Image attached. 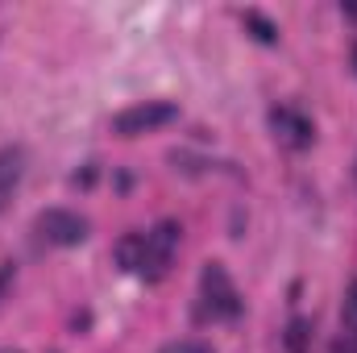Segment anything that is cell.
<instances>
[{
  "mask_svg": "<svg viewBox=\"0 0 357 353\" xmlns=\"http://www.w3.org/2000/svg\"><path fill=\"white\" fill-rule=\"evenodd\" d=\"M142 258H146V233H129V237H121V246H116V262L125 266L129 274H137V270H142Z\"/></svg>",
  "mask_w": 357,
  "mask_h": 353,
  "instance_id": "8992f818",
  "label": "cell"
},
{
  "mask_svg": "<svg viewBox=\"0 0 357 353\" xmlns=\"http://www.w3.org/2000/svg\"><path fill=\"white\" fill-rule=\"evenodd\" d=\"M345 324H349V333H357V283L345 295Z\"/></svg>",
  "mask_w": 357,
  "mask_h": 353,
  "instance_id": "30bf717a",
  "label": "cell"
},
{
  "mask_svg": "<svg viewBox=\"0 0 357 353\" xmlns=\"http://www.w3.org/2000/svg\"><path fill=\"white\" fill-rule=\"evenodd\" d=\"M270 129H274V142L287 146V150H307L312 137H316L312 121H307L303 112L287 108V104H282V108H270Z\"/></svg>",
  "mask_w": 357,
  "mask_h": 353,
  "instance_id": "5b68a950",
  "label": "cell"
},
{
  "mask_svg": "<svg viewBox=\"0 0 357 353\" xmlns=\"http://www.w3.org/2000/svg\"><path fill=\"white\" fill-rule=\"evenodd\" d=\"M8 195H13V191H4V187H0V212H4V204H8Z\"/></svg>",
  "mask_w": 357,
  "mask_h": 353,
  "instance_id": "7c38bea8",
  "label": "cell"
},
{
  "mask_svg": "<svg viewBox=\"0 0 357 353\" xmlns=\"http://www.w3.org/2000/svg\"><path fill=\"white\" fill-rule=\"evenodd\" d=\"M175 246H178V225L175 220H162L146 233V258H142V278L146 283H158L167 270H171V258H175Z\"/></svg>",
  "mask_w": 357,
  "mask_h": 353,
  "instance_id": "3957f363",
  "label": "cell"
},
{
  "mask_svg": "<svg viewBox=\"0 0 357 353\" xmlns=\"http://www.w3.org/2000/svg\"><path fill=\"white\" fill-rule=\"evenodd\" d=\"M21 179V150H0V187L13 191Z\"/></svg>",
  "mask_w": 357,
  "mask_h": 353,
  "instance_id": "52a82bcc",
  "label": "cell"
},
{
  "mask_svg": "<svg viewBox=\"0 0 357 353\" xmlns=\"http://www.w3.org/2000/svg\"><path fill=\"white\" fill-rule=\"evenodd\" d=\"M354 67H357V46H354Z\"/></svg>",
  "mask_w": 357,
  "mask_h": 353,
  "instance_id": "4fadbf2b",
  "label": "cell"
},
{
  "mask_svg": "<svg viewBox=\"0 0 357 353\" xmlns=\"http://www.w3.org/2000/svg\"><path fill=\"white\" fill-rule=\"evenodd\" d=\"M8 278H13V266H0V295H4V287H8Z\"/></svg>",
  "mask_w": 357,
  "mask_h": 353,
  "instance_id": "8fae6325",
  "label": "cell"
},
{
  "mask_svg": "<svg viewBox=\"0 0 357 353\" xmlns=\"http://www.w3.org/2000/svg\"><path fill=\"white\" fill-rule=\"evenodd\" d=\"M171 121H178V108L171 100H142V104H133V108H125V112L112 117V133L142 137V133H154V129H162Z\"/></svg>",
  "mask_w": 357,
  "mask_h": 353,
  "instance_id": "6da1fadb",
  "label": "cell"
},
{
  "mask_svg": "<svg viewBox=\"0 0 357 353\" xmlns=\"http://www.w3.org/2000/svg\"><path fill=\"white\" fill-rule=\"evenodd\" d=\"M38 233L50 241V246H84L88 241V220L79 212H67V208H50L38 216Z\"/></svg>",
  "mask_w": 357,
  "mask_h": 353,
  "instance_id": "277c9868",
  "label": "cell"
},
{
  "mask_svg": "<svg viewBox=\"0 0 357 353\" xmlns=\"http://www.w3.org/2000/svg\"><path fill=\"white\" fill-rule=\"evenodd\" d=\"M158 353H212V345L208 341H195V337H178L171 345H162Z\"/></svg>",
  "mask_w": 357,
  "mask_h": 353,
  "instance_id": "9c48e42d",
  "label": "cell"
},
{
  "mask_svg": "<svg viewBox=\"0 0 357 353\" xmlns=\"http://www.w3.org/2000/svg\"><path fill=\"white\" fill-rule=\"evenodd\" d=\"M199 291H204V303H208L212 316L233 320V316L241 312V295H237L229 270H225L220 262H204V270H199Z\"/></svg>",
  "mask_w": 357,
  "mask_h": 353,
  "instance_id": "7a4b0ae2",
  "label": "cell"
},
{
  "mask_svg": "<svg viewBox=\"0 0 357 353\" xmlns=\"http://www.w3.org/2000/svg\"><path fill=\"white\" fill-rule=\"evenodd\" d=\"M245 29L254 33V42H262V46H270V42H278V29L270 25L262 13H245Z\"/></svg>",
  "mask_w": 357,
  "mask_h": 353,
  "instance_id": "ba28073f",
  "label": "cell"
}]
</instances>
